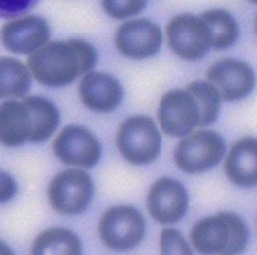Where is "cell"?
<instances>
[{
	"instance_id": "10",
	"label": "cell",
	"mask_w": 257,
	"mask_h": 255,
	"mask_svg": "<svg viewBox=\"0 0 257 255\" xmlns=\"http://www.w3.org/2000/svg\"><path fill=\"white\" fill-rule=\"evenodd\" d=\"M207 78L220 99L233 101L244 98L253 89L255 75L244 62L223 59L214 63L207 71Z\"/></svg>"
},
{
	"instance_id": "26",
	"label": "cell",
	"mask_w": 257,
	"mask_h": 255,
	"mask_svg": "<svg viewBox=\"0 0 257 255\" xmlns=\"http://www.w3.org/2000/svg\"><path fill=\"white\" fill-rule=\"evenodd\" d=\"M0 254H12V250L7 243L0 240Z\"/></svg>"
},
{
	"instance_id": "20",
	"label": "cell",
	"mask_w": 257,
	"mask_h": 255,
	"mask_svg": "<svg viewBox=\"0 0 257 255\" xmlns=\"http://www.w3.org/2000/svg\"><path fill=\"white\" fill-rule=\"evenodd\" d=\"M82 244L76 234L63 227H54L41 233L33 243V254H80Z\"/></svg>"
},
{
	"instance_id": "23",
	"label": "cell",
	"mask_w": 257,
	"mask_h": 255,
	"mask_svg": "<svg viewBox=\"0 0 257 255\" xmlns=\"http://www.w3.org/2000/svg\"><path fill=\"white\" fill-rule=\"evenodd\" d=\"M161 252L163 254H191L187 241L174 228H166L161 233Z\"/></svg>"
},
{
	"instance_id": "18",
	"label": "cell",
	"mask_w": 257,
	"mask_h": 255,
	"mask_svg": "<svg viewBox=\"0 0 257 255\" xmlns=\"http://www.w3.org/2000/svg\"><path fill=\"white\" fill-rule=\"evenodd\" d=\"M31 84L27 66L14 58H0V99L23 97L29 92Z\"/></svg>"
},
{
	"instance_id": "22",
	"label": "cell",
	"mask_w": 257,
	"mask_h": 255,
	"mask_svg": "<svg viewBox=\"0 0 257 255\" xmlns=\"http://www.w3.org/2000/svg\"><path fill=\"white\" fill-rule=\"evenodd\" d=\"M146 6V0H101L102 10L108 16L117 20L137 16Z\"/></svg>"
},
{
	"instance_id": "8",
	"label": "cell",
	"mask_w": 257,
	"mask_h": 255,
	"mask_svg": "<svg viewBox=\"0 0 257 255\" xmlns=\"http://www.w3.org/2000/svg\"><path fill=\"white\" fill-rule=\"evenodd\" d=\"M159 120L165 135L182 138L199 126L200 110L189 89H173L165 93L160 103Z\"/></svg>"
},
{
	"instance_id": "14",
	"label": "cell",
	"mask_w": 257,
	"mask_h": 255,
	"mask_svg": "<svg viewBox=\"0 0 257 255\" xmlns=\"http://www.w3.org/2000/svg\"><path fill=\"white\" fill-rule=\"evenodd\" d=\"M81 101L89 110L109 113L115 110L123 98L120 82L106 73H88L79 85Z\"/></svg>"
},
{
	"instance_id": "1",
	"label": "cell",
	"mask_w": 257,
	"mask_h": 255,
	"mask_svg": "<svg viewBox=\"0 0 257 255\" xmlns=\"http://www.w3.org/2000/svg\"><path fill=\"white\" fill-rule=\"evenodd\" d=\"M96 63L95 48L81 39L49 42L28 58V68L33 77L50 87L72 83L81 74L89 73Z\"/></svg>"
},
{
	"instance_id": "21",
	"label": "cell",
	"mask_w": 257,
	"mask_h": 255,
	"mask_svg": "<svg viewBox=\"0 0 257 255\" xmlns=\"http://www.w3.org/2000/svg\"><path fill=\"white\" fill-rule=\"evenodd\" d=\"M195 96L199 110V126H208L213 123L219 114L220 97L214 87L205 81H194L187 86Z\"/></svg>"
},
{
	"instance_id": "15",
	"label": "cell",
	"mask_w": 257,
	"mask_h": 255,
	"mask_svg": "<svg viewBox=\"0 0 257 255\" xmlns=\"http://www.w3.org/2000/svg\"><path fill=\"white\" fill-rule=\"evenodd\" d=\"M32 132L30 111L24 100H7L0 105V144L19 147L29 142Z\"/></svg>"
},
{
	"instance_id": "27",
	"label": "cell",
	"mask_w": 257,
	"mask_h": 255,
	"mask_svg": "<svg viewBox=\"0 0 257 255\" xmlns=\"http://www.w3.org/2000/svg\"><path fill=\"white\" fill-rule=\"evenodd\" d=\"M250 2H252V3H254V4H256V0H250Z\"/></svg>"
},
{
	"instance_id": "4",
	"label": "cell",
	"mask_w": 257,
	"mask_h": 255,
	"mask_svg": "<svg viewBox=\"0 0 257 255\" xmlns=\"http://www.w3.org/2000/svg\"><path fill=\"white\" fill-rule=\"evenodd\" d=\"M146 232L143 215L134 207L115 206L107 210L98 223V235L115 251H125L141 243Z\"/></svg>"
},
{
	"instance_id": "11",
	"label": "cell",
	"mask_w": 257,
	"mask_h": 255,
	"mask_svg": "<svg viewBox=\"0 0 257 255\" xmlns=\"http://www.w3.org/2000/svg\"><path fill=\"white\" fill-rule=\"evenodd\" d=\"M161 42L160 27L147 19L126 22L116 33V46L119 53L135 60L155 56L159 52Z\"/></svg>"
},
{
	"instance_id": "3",
	"label": "cell",
	"mask_w": 257,
	"mask_h": 255,
	"mask_svg": "<svg viewBox=\"0 0 257 255\" xmlns=\"http://www.w3.org/2000/svg\"><path fill=\"white\" fill-rule=\"evenodd\" d=\"M116 142L122 156L136 165L153 162L161 151V135L156 123L147 116L139 115L125 120Z\"/></svg>"
},
{
	"instance_id": "16",
	"label": "cell",
	"mask_w": 257,
	"mask_h": 255,
	"mask_svg": "<svg viewBox=\"0 0 257 255\" xmlns=\"http://www.w3.org/2000/svg\"><path fill=\"white\" fill-rule=\"evenodd\" d=\"M225 172L234 184L252 187L257 181V142L253 138L238 141L229 151Z\"/></svg>"
},
{
	"instance_id": "6",
	"label": "cell",
	"mask_w": 257,
	"mask_h": 255,
	"mask_svg": "<svg viewBox=\"0 0 257 255\" xmlns=\"http://www.w3.org/2000/svg\"><path fill=\"white\" fill-rule=\"evenodd\" d=\"M225 153L222 138L212 131H199L179 143L174 160L182 170L203 172L216 166Z\"/></svg>"
},
{
	"instance_id": "19",
	"label": "cell",
	"mask_w": 257,
	"mask_h": 255,
	"mask_svg": "<svg viewBox=\"0 0 257 255\" xmlns=\"http://www.w3.org/2000/svg\"><path fill=\"white\" fill-rule=\"evenodd\" d=\"M207 26L210 45L215 50H223L232 46L239 35V26L234 17L223 10H211L200 17Z\"/></svg>"
},
{
	"instance_id": "24",
	"label": "cell",
	"mask_w": 257,
	"mask_h": 255,
	"mask_svg": "<svg viewBox=\"0 0 257 255\" xmlns=\"http://www.w3.org/2000/svg\"><path fill=\"white\" fill-rule=\"evenodd\" d=\"M39 0H0V18L20 17L33 9Z\"/></svg>"
},
{
	"instance_id": "25",
	"label": "cell",
	"mask_w": 257,
	"mask_h": 255,
	"mask_svg": "<svg viewBox=\"0 0 257 255\" xmlns=\"http://www.w3.org/2000/svg\"><path fill=\"white\" fill-rule=\"evenodd\" d=\"M17 189L15 178L8 172L0 170V203L12 200L17 193Z\"/></svg>"
},
{
	"instance_id": "13",
	"label": "cell",
	"mask_w": 257,
	"mask_h": 255,
	"mask_svg": "<svg viewBox=\"0 0 257 255\" xmlns=\"http://www.w3.org/2000/svg\"><path fill=\"white\" fill-rule=\"evenodd\" d=\"M50 29L47 22L37 16H27L5 24L2 41L9 52L29 55L49 40Z\"/></svg>"
},
{
	"instance_id": "7",
	"label": "cell",
	"mask_w": 257,
	"mask_h": 255,
	"mask_svg": "<svg viewBox=\"0 0 257 255\" xmlns=\"http://www.w3.org/2000/svg\"><path fill=\"white\" fill-rule=\"evenodd\" d=\"M166 35L172 52L184 60H200L211 47L207 26L194 15L175 16L167 25Z\"/></svg>"
},
{
	"instance_id": "2",
	"label": "cell",
	"mask_w": 257,
	"mask_h": 255,
	"mask_svg": "<svg viewBox=\"0 0 257 255\" xmlns=\"http://www.w3.org/2000/svg\"><path fill=\"white\" fill-rule=\"evenodd\" d=\"M191 240L200 253H241L248 240V229L235 213L221 212L199 220L191 232Z\"/></svg>"
},
{
	"instance_id": "12",
	"label": "cell",
	"mask_w": 257,
	"mask_h": 255,
	"mask_svg": "<svg viewBox=\"0 0 257 255\" xmlns=\"http://www.w3.org/2000/svg\"><path fill=\"white\" fill-rule=\"evenodd\" d=\"M189 206V196L185 187L175 180L162 177L154 184L148 195V209L160 223H174L181 220Z\"/></svg>"
},
{
	"instance_id": "9",
	"label": "cell",
	"mask_w": 257,
	"mask_h": 255,
	"mask_svg": "<svg viewBox=\"0 0 257 255\" xmlns=\"http://www.w3.org/2000/svg\"><path fill=\"white\" fill-rule=\"evenodd\" d=\"M57 157L67 165L91 168L100 158L97 138L80 125H68L62 130L54 143Z\"/></svg>"
},
{
	"instance_id": "17",
	"label": "cell",
	"mask_w": 257,
	"mask_h": 255,
	"mask_svg": "<svg viewBox=\"0 0 257 255\" xmlns=\"http://www.w3.org/2000/svg\"><path fill=\"white\" fill-rule=\"evenodd\" d=\"M23 100L30 111L32 120L29 143H41L48 140L59 126L60 113L57 107L41 96H28Z\"/></svg>"
},
{
	"instance_id": "5",
	"label": "cell",
	"mask_w": 257,
	"mask_h": 255,
	"mask_svg": "<svg viewBox=\"0 0 257 255\" xmlns=\"http://www.w3.org/2000/svg\"><path fill=\"white\" fill-rule=\"evenodd\" d=\"M48 196L56 211L68 215L82 213L93 196L92 180L83 170H64L51 181Z\"/></svg>"
}]
</instances>
